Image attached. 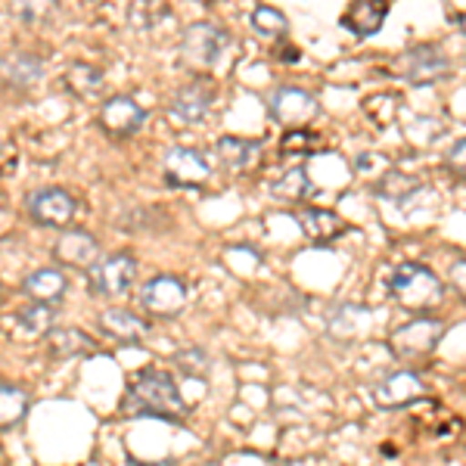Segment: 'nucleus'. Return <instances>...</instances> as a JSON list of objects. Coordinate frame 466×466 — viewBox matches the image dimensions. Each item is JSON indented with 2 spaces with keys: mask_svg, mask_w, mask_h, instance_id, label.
<instances>
[{
  "mask_svg": "<svg viewBox=\"0 0 466 466\" xmlns=\"http://www.w3.org/2000/svg\"><path fill=\"white\" fill-rule=\"evenodd\" d=\"M125 410L134 413V417H156L168 420V423H180L190 413L175 377L165 370H156V367L140 370L134 377L125 395Z\"/></svg>",
  "mask_w": 466,
  "mask_h": 466,
  "instance_id": "nucleus-1",
  "label": "nucleus"
},
{
  "mask_svg": "<svg viewBox=\"0 0 466 466\" xmlns=\"http://www.w3.org/2000/svg\"><path fill=\"white\" fill-rule=\"evenodd\" d=\"M389 289L398 299V305L410 314H430V308H439L441 299H445V287L441 280L432 274L426 265L420 261H404L392 270V280H389Z\"/></svg>",
  "mask_w": 466,
  "mask_h": 466,
  "instance_id": "nucleus-2",
  "label": "nucleus"
},
{
  "mask_svg": "<svg viewBox=\"0 0 466 466\" xmlns=\"http://www.w3.org/2000/svg\"><path fill=\"white\" fill-rule=\"evenodd\" d=\"M230 44L233 41L224 28L212 25V22H197V25H190L184 32L180 59H184V66H190L197 72H212L230 50Z\"/></svg>",
  "mask_w": 466,
  "mask_h": 466,
  "instance_id": "nucleus-3",
  "label": "nucleus"
},
{
  "mask_svg": "<svg viewBox=\"0 0 466 466\" xmlns=\"http://www.w3.org/2000/svg\"><path fill=\"white\" fill-rule=\"evenodd\" d=\"M87 280L96 296H106V299L125 296L131 289V283L137 280V258L131 252H116L106 255V258H96L87 268Z\"/></svg>",
  "mask_w": 466,
  "mask_h": 466,
  "instance_id": "nucleus-4",
  "label": "nucleus"
},
{
  "mask_svg": "<svg viewBox=\"0 0 466 466\" xmlns=\"http://www.w3.org/2000/svg\"><path fill=\"white\" fill-rule=\"evenodd\" d=\"M441 336H445V323L430 318V314H420V318H413L392 333V351L398 358H426L435 351Z\"/></svg>",
  "mask_w": 466,
  "mask_h": 466,
  "instance_id": "nucleus-5",
  "label": "nucleus"
},
{
  "mask_svg": "<svg viewBox=\"0 0 466 466\" xmlns=\"http://www.w3.org/2000/svg\"><path fill=\"white\" fill-rule=\"evenodd\" d=\"M140 305H144L153 318H162V320L177 318L187 308V283L171 274H156L153 280H147L144 289H140Z\"/></svg>",
  "mask_w": 466,
  "mask_h": 466,
  "instance_id": "nucleus-6",
  "label": "nucleus"
},
{
  "mask_svg": "<svg viewBox=\"0 0 466 466\" xmlns=\"http://www.w3.org/2000/svg\"><path fill=\"white\" fill-rule=\"evenodd\" d=\"M212 177V165H208L206 156L193 147H171L165 153V180L171 187H190V190H199L206 187V180Z\"/></svg>",
  "mask_w": 466,
  "mask_h": 466,
  "instance_id": "nucleus-7",
  "label": "nucleus"
},
{
  "mask_svg": "<svg viewBox=\"0 0 466 466\" xmlns=\"http://www.w3.org/2000/svg\"><path fill=\"white\" fill-rule=\"evenodd\" d=\"M28 215L41 228H69L78 215V199L66 193L63 187H47L28 197Z\"/></svg>",
  "mask_w": 466,
  "mask_h": 466,
  "instance_id": "nucleus-8",
  "label": "nucleus"
},
{
  "mask_svg": "<svg viewBox=\"0 0 466 466\" xmlns=\"http://www.w3.org/2000/svg\"><path fill=\"white\" fill-rule=\"evenodd\" d=\"M268 106L277 122L289 125V127L305 125L318 116V100H314V94H308L305 87H292V85L277 87L274 94H270Z\"/></svg>",
  "mask_w": 466,
  "mask_h": 466,
  "instance_id": "nucleus-9",
  "label": "nucleus"
},
{
  "mask_svg": "<svg viewBox=\"0 0 466 466\" xmlns=\"http://www.w3.org/2000/svg\"><path fill=\"white\" fill-rule=\"evenodd\" d=\"M398 72H401L410 85H432V81L451 75V63L445 59V54H439V47L420 44V47H410L408 54L401 56Z\"/></svg>",
  "mask_w": 466,
  "mask_h": 466,
  "instance_id": "nucleus-10",
  "label": "nucleus"
},
{
  "mask_svg": "<svg viewBox=\"0 0 466 466\" xmlns=\"http://www.w3.org/2000/svg\"><path fill=\"white\" fill-rule=\"evenodd\" d=\"M147 109L131 96H109L100 106V125L112 137H134L144 127Z\"/></svg>",
  "mask_w": 466,
  "mask_h": 466,
  "instance_id": "nucleus-11",
  "label": "nucleus"
},
{
  "mask_svg": "<svg viewBox=\"0 0 466 466\" xmlns=\"http://www.w3.org/2000/svg\"><path fill=\"white\" fill-rule=\"evenodd\" d=\"M215 103V85L212 81H193V85L180 87L171 100V116L180 125H199L212 112Z\"/></svg>",
  "mask_w": 466,
  "mask_h": 466,
  "instance_id": "nucleus-12",
  "label": "nucleus"
},
{
  "mask_svg": "<svg viewBox=\"0 0 466 466\" xmlns=\"http://www.w3.org/2000/svg\"><path fill=\"white\" fill-rule=\"evenodd\" d=\"M54 258L66 268L87 270L96 258H100V243H96L87 230L72 228V230L59 233V239L54 246Z\"/></svg>",
  "mask_w": 466,
  "mask_h": 466,
  "instance_id": "nucleus-13",
  "label": "nucleus"
},
{
  "mask_svg": "<svg viewBox=\"0 0 466 466\" xmlns=\"http://www.w3.org/2000/svg\"><path fill=\"white\" fill-rule=\"evenodd\" d=\"M100 329L116 342L137 345V342L149 339V333H153V323L144 320L140 314L127 311V308H106V311L100 314Z\"/></svg>",
  "mask_w": 466,
  "mask_h": 466,
  "instance_id": "nucleus-14",
  "label": "nucleus"
},
{
  "mask_svg": "<svg viewBox=\"0 0 466 466\" xmlns=\"http://www.w3.org/2000/svg\"><path fill=\"white\" fill-rule=\"evenodd\" d=\"M44 78V63L35 54H6L0 56V85L28 90Z\"/></svg>",
  "mask_w": 466,
  "mask_h": 466,
  "instance_id": "nucleus-15",
  "label": "nucleus"
},
{
  "mask_svg": "<svg viewBox=\"0 0 466 466\" xmlns=\"http://www.w3.org/2000/svg\"><path fill=\"white\" fill-rule=\"evenodd\" d=\"M386 13H389L386 0H351V6L342 16V25L349 28V32H355L358 37H370L382 28Z\"/></svg>",
  "mask_w": 466,
  "mask_h": 466,
  "instance_id": "nucleus-16",
  "label": "nucleus"
},
{
  "mask_svg": "<svg viewBox=\"0 0 466 466\" xmlns=\"http://www.w3.org/2000/svg\"><path fill=\"white\" fill-rule=\"evenodd\" d=\"M47 351L50 358L56 360H69V358H94L100 351V345L90 339L87 333L75 327H63V329H50L47 333Z\"/></svg>",
  "mask_w": 466,
  "mask_h": 466,
  "instance_id": "nucleus-17",
  "label": "nucleus"
},
{
  "mask_svg": "<svg viewBox=\"0 0 466 466\" xmlns=\"http://www.w3.org/2000/svg\"><path fill=\"white\" fill-rule=\"evenodd\" d=\"M13 327L22 339H41L56 327V308L47 302H32L13 314Z\"/></svg>",
  "mask_w": 466,
  "mask_h": 466,
  "instance_id": "nucleus-18",
  "label": "nucleus"
},
{
  "mask_svg": "<svg viewBox=\"0 0 466 466\" xmlns=\"http://www.w3.org/2000/svg\"><path fill=\"white\" fill-rule=\"evenodd\" d=\"M66 289H69V283H66V274L56 268H41L35 270L32 277H28L25 283H22V292H25L32 302H47L54 305L59 299L66 296Z\"/></svg>",
  "mask_w": 466,
  "mask_h": 466,
  "instance_id": "nucleus-19",
  "label": "nucleus"
},
{
  "mask_svg": "<svg viewBox=\"0 0 466 466\" xmlns=\"http://www.w3.org/2000/svg\"><path fill=\"white\" fill-rule=\"evenodd\" d=\"M426 395V386L417 380V373L410 370H398L392 377H386L380 382L377 389V398L382 404H408V401H417V398Z\"/></svg>",
  "mask_w": 466,
  "mask_h": 466,
  "instance_id": "nucleus-20",
  "label": "nucleus"
},
{
  "mask_svg": "<svg viewBox=\"0 0 466 466\" xmlns=\"http://www.w3.org/2000/svg\"><path fill=\"white\" fill-rule=\"evenodd\" d=\"M299 224H302L305 237L311 243H329V239L345 233V221L336 212H327V208H305V212H299Z\"/></svg>",
  "mask_w": 466,
  "mask_h": 466,
  "instance_id": "nucleus-21",
  "label": "nucleus"
},
{
  "mask_svg": "<svg viewBox=\"0 0 466 466\" xmlns=\"http://www.w3.org/2000/svg\"><path fill=\"white\" fill-rule=\"evenodd\" d=\"M218 159L228 171H246L261 159V144L246 137H221L218 140Z\"/></svg>",
  "mask_w": 466,
  "mask_h": 466,
  "instance_id": "nucleus-22",
  "label": "nucleus"
},
{
  "mask_svg": "<svg viewBox=\"0 0 466 466\" xmlns=\"http://www.w3.org/2000/svg\"><path fill=\"white\" fill-rule=\"evenodd\" d=\"M32 398L25 389L13 386V382H0V430H13L25 420Z\"/></svg>",
  "mask_w": 466,
  "mask_h": 466,
  "instance_id": "nucleus-23",
  "label": "nucleus"
},
{
  "mask_svg": "<svg viewBox=\"0 0 466 466\" xmlns=\"http://www.w3.org/2000/svg\"><path fill=\"white\" fill-rule=\"evenodd\" d=\"M311 193H314V184L305 168H289L287 175H280V180L274 184V197H280L287 202H305Z\"/></svg>",
  "mask_w": 466,
  "mask_h": 466,
  "instance_id": "nucleus-24",
  "label": "nucleus"
},
{
  "mask_svg": "<svg viewBox=\"0 0 466 466\" xmlns=\"http://www.w3.org/2000/svg\"><path fill=\"white\" fill-rule=\"evenodd\" d=\"M370 323V311L360 305H342L339 311L333 314V320H329V329H333V336H339V339H345V336H355L360 333V329Z\"/></svg>",
  "mask_w": 466,
  "mask_h": 466,
  "instance_id": "nucleus-25",
  "label": "nucleus"
},
{
  "mask_svg": "<svg viewBox=\"0 0 466 466\" xmlns=\"http://www.w3.org/2000/svg\"><path fill=\"white\" fill-rule=\"evenodd\" d=\"M66 87L72 90L75 96H94L96 90L103 87V75L100 69L87 63H75L69 72H66Z\"/></svg>",
  "mask_w": 466,
  "mask_h": 466,
  "instance_id": "nucleus-26",
  "label": "nucleus"
},
{
  "mask_svg": "<svg viewBox=\"0 0 466 466\" xmlns=\"http://www.w3.org/2000/svg\"><path fill=\"white\" fill-rule=\"evenodd\" d=\"M249 22L261 37H283L289 32L287 16H283L280 10H274V6H255Z\"/></svg>",
  "mask_w": 466,
  "mask_h": 466,
  "instance_id": "nucleus-27",
  "label": "nucleus"
},
{
  "mask_svg": "<svg viewBox=\"0 0 466 466\" xmlns=\"http://www.w3.org/2000/svg\"><path fill=\"white\" fill-rule=\"evenodd\" d=\"M10 10L25 25H41L56 13V0H10Z\"/></svg>",
  "mask_w": 466,
  "mask_h": 466,
  "instance_id": "nucleus-28",
  "label": "nucleus"
},
{
  "mask_svg": "<svg viewBox=\"0 0 466 466\" xmlns=\"http://www.w3.org/2000/svg\"><path fill=\"white\" fill-rule=\"evenodd\" d=\"M175 364L184 377H193V380H202L208 377L212 370V360H208V351L199 349V345H190V349H180L175 355Z\"/></svg>",
  "mask_w": 466,
  "mask_h": 466,
  "instance_id": "nucleus-29",
  "label": "nucleus"
},
{
  "mask_svg": "<svg viewBox=\"0 0 466 466\" xmlns=\"http://www.w3.org/2000/svg\"><path fill=\"white\" fill-rule=\"evenodd\" d=\"M144 10H137V6H127V19H131V25L137 28H153L156 22L165 19V4L159 0H137Z\"/></svg>",
  "mask_w": 466,
  "mask_h": 466,
  "instance_id": "nucleus-30",
  "label": "nucleus"
},
{
  "mask_svg": "<svg viewBox=\"0 0 466 466\" xmlns=\"http://www.w3.org/2000/svg\"><path fill=\"white\" fill-rule=\"evenodd\" d=\"M417 187L420 184L413 177H404V175H398V171H389V175L380 180L377 190H380V197H386V199H404L408 193L417 190Z\"/></svg>",
  "mask_w": 466,
  "mask_h": 466,
  "instance_id": "nucleus-31",
  "label": "nucleus"
},
{
  "mask_svg": "<svg viewBox=\"0 0 466 466\" xmlns=\"http://www.w3.org/2000/svg\"><path fill=\"white\" fill-rule=\"evenodd\" d=\"M318 147H320V140H318V134H311V131H292L287 134V140H283V153H296V149L314 153Z\"/></svg>",
  "mask_w": 466,
  "mask_h": 466,
  "instance_id": "nucleus-32",
  "label": "nucleus"
},
{
  "mask_svg": "<svg viewBox=\"0 0 466 466\" xmlns=\"http://www.w3.org/2000/svg\"><path fill=\"white\" fill-rule=\"evenodd\" d=\"M463 149H466V144L463 140H457L454 149L448 153V165L451 168H457V175H463Z\"/></svg>",
  "mask_w": 466,
  "mask_h": 466,
  "instance_id": "nucleus-33",
  "label": "nucleus"
},
{
  "mask_svg": "<svg viewBox=\"0 0 466 466\" xmlns=\"http://www.w3.org/2000/svg\"><path fill=\"white\" fill-rule=\"evenodd\" d=\"M457 289L463 292V261H457Z\"/></svg>",
  "mask_w": 466,
  "mask_h": 466,
  "instance_id": "nucleus-34",
  "label": "nucleus"
},
{
  "mask_svg": "<svg viewBox=\"0 0 466 466\" xmlns=\"http://www.w3.org/2000/svg\"><path fill=\"white\" fill-rule=\"evenodd\" d=\"M202 466H218V463H202Z\"/></svg>",
  "mask_w": 466,
  "mask_h": 466,
  "instance_id": "nucleus-35",
  "label": "nucleus"
}]
</instances>
